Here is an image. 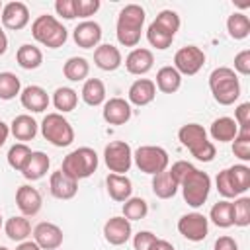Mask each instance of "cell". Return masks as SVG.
I'll return each mask as SVG.
<instances>
[{
	"label": "cell",
	"mask_w": 250,
	"mask_h": 250,
	"mask_svg": "<svg viewBox=\"0 0 250 250\" xmlns=\"http://www.w3.org/2000/svg\"><path fill=\"white\" fill-rule=\"evenodd\" d=\"M82 100L88 105H100L105 100V86L100 78H88L82 86Z\"/></svg>",
	"instance_id": "4dcf8cb0"
},
{
	"label": "cell",
	"mask_w": 250,
	"mask_h": 250,
	"mask_svg": "<svg viewBox=\"0 0 250 250\" xmlns=\"http://www.w3.org/2000/svg\"><path fill=\"white\" fill-rule=\"evenodd\" d=\"M180 143L201 162H211L215 158V145L207 139V131L197 123H186L178 131Z\"/></svg>",
	"instance_id": "3957f363"
},
{
	"label": "cell",
	"mask_w": 250,
	"mask_h": 250,
	"mask_svg": "<svg viewBox=\"0 0 250 250\" xmlns=\"http://www.w3.org/2000/svg\"><path fill=\"white\" fill-rule=\"evenodd\" d=\"M211 137L219 143H229L232 141L236 135H238V125L232 117H219L211 123V129H209Z\"/></svg>",
	"instance_id": "484cf974"
},
{
	"label": "cell",
	"mask_w": 250,
	"mask_h": 250,
	"mask_svg": "<svg viewBox=\"0 0 250 250\" xmlns=\"http://www.w3.org/2000/svg\"><path fill=\"white\" fill-rule=\"evenodd\" d=\"M227 170H229V174L232 178V184L238 189V193H244L250 188V168L244 166V164H234Z\"/></svg>",
	"instance_id": "b9f144b4"
},
{
	"label": "cell",
	"mask_w": 250,
	"mask_h": 250,
	"mask_svg": "<svg viewBox=\"0 0 250 250\" xmlns=\"http://www.w3.org/2000/svg\"><path fill=\"white\" fill-rule=\"evenodd\" d=\"M104 160L113 174H125L133 164V150L125 141H113L104 148Z\"/></svg>",
	"instance_id": "30bf717a"
},
{
	"label": "cell",
	"mask_w": 250,
	"mask_h": 250,
	"mask_svg": "<svg viewBox=\"0 0 250 250\" xmlns=\"http://www.w3.org/2000/svg\"><path fill=\"white\" fill-rule=\"evenodd\" d=\"M184 199L189 207H201L207 197H209V189H211V178L207 172H201L197 168H193L180 184Z\"/></svg>",
	"instance_id": "52a82bcc"
},
{
	"label": "cell",
	"mask_w": 250,
	"mask_h": 250,
	"mask_svg": "<svg viewBox=\"0 0 250 250\" xmlns=\"http://www.w3.org/2000/svg\"><path fill=\"white\" fill-rule=\"evenodd\" d=\"M16 61H18V64H20L21 68H25V70H33V68H37V66L43 62V53H41L39 47L25 43V45H21V47L18 49V53H16Z\"/></svg>",
	"instance_id": "f546056e"
},
{
	"label": "cell",
	"mask_w": 250,
	"mask_h": 250,
	"mask_svg": "<svg viewBox=\"0 0 250 250\" xmlns=\"http://www.w3.org/2000/svg\"><path fill=\"white\" fill-rule=\"evenodd\" d=\"M234 70L240 74H250V51L244 49L234 57Z\"/></svg>",
	"instance_id": "c3c4849f"
},
{
	"label": "cell",
	"mask_w": 250,
	"mask_h": 250,
	"mask_svg": "<svg viewBox=\"0 0 250 250\" xmlns=\"http://www.w3.org/2000/svg\"><path fill=\"white\" fill-rule=\"evenodd\" d=\"M6 49H8V37H6V33L0 29V55H4Z\"/></svg>",
	"instance_id": "11a10c76"
},
{
	"label": "cell",
	"mask_w": 250,
	"mask_h": 250,
	"mask_svg": "<svg viewBox=\"0 0 250 250\" xmlns=\"http://www.w3.org/2000/svg\"><path fill=\"white\" fill-rule=\"evenodd\" d=\"M154 96H156V86L148 78H139L129 88V102L139 105V107L150 104L154 100Z\"/></svg>",
	"instance_id": "603a6c76"
},
{
	"label": "cell",
	"mask_w": 250,
	"mask_h": 250,
	"mask_svg": "<svg viewBox=\"0 0 250 250\" xmlns=\"http://www.w3.org/2000/svg\"><path fill=\"white\" fill-rule=\"evenodd\" d=\"M146 213H148V205L141 197H129L123 203V217L127 221H141L146 217Z\"/></svg>",
	"instance_id": "8d00e7d4"
},
{
	"label": "cell",
	"mask_w": 250,
	"mask_h": 250,
	"mask_svg": "<svg viewBox=\"0 0 250 250\" xmlns=\"http://www.w3.org/2000/svg\"><path fill=\"white\" fill-rule=\"evenodd\" d=\"M104 119L109 125H123L131 119V105L123 98H111L104 104Z\"/></svg>",
	"instance_id": "d6986e66"
},
{
	"label": "cell",
	"mask_w": 250,
	"mask_h": 250,
	"mask_svg": "<svg viewBox=\"0 0 250 250\" xmlns=\"http://www.w3.org/2000/svg\"><path fill=\"white\" fill-rule=\"evenodd\" d=\"M100 10V0H74L76 18H90Z\"/></svg>",
	"instance_id": "ee69618b"
},
{
	"label": "cell",
	"mask_w": 250,
	"mask_h": 250,
	"mask_svg": "<svg viewBox=\"0 0 250 250\" xmlns=\"http://www.w3.org/2000/svg\"><path fill=\"white\" fill-rule=\"evenodd\" d=\"M152 62H154V57L148 49H133L127 59H125V68L131 72V74H146L150 68H152Z\"/></svg>",
	"instance_id": "7402d4cb"
},
{
	"label": "cell",
	"mask_w": 250,
	"mask_h": 250,
	"mask_svg": "<svg viewBox=\"0 0 250 250\" xmlns=\"http://www.w3.org/2000/svg\"><path fill=\"white\" fill-rule=\"evenodd\" d=\"M16 250H41V248L33 240H23V242H20V246Z\"/></svg>",
	"instance_id": "f5cc1de1"
},
{
	"label": "cell",
	"mask_w": 250,
	"mask_h": 250,
	"mask_svg": "<svg viewBox=\"0 0 250 250\" xmlns=\"http://www.w3.org/2000/svg\"><path fill=\"white\" fill-rule=\"evenodd\" d=\"M133 160L137 164V168L145 174L156 176L160 172H164L168 168V152L162 146H152V145H145L139 146L133 154Z\"/></svg>",
	"instance_id": "9c48e42d"
},
{
	"label": "cell",
	"mask_w": 250,
	"mask_h": 250,
	"mask_svg": "<svg viewBox=\"0 0 250 250\" xmlns=\"http://www.w3.org/2000/svg\"><path fill=\"white\" fill-rule=\"evenodd\" d=\"M53 104H55V107H57L59 111H62V113L72 111V109L76 107V104H78V94H76L72 88H66V86L57 88L55 94H53Z\"/></svg>",
	"instance_id": "e575fe53"
},
{
	"label": "cell",
	"mask_w": 250,
	"mask_h": 250,
	"mask_svg": "<svg viewBox=\"0 0 250 250\" xmlns=\"http://www.w3.org/2000/svg\"><path fill=\"white\" fill-rule=\"evenodd\" d=\"M31 35L35 41L49 49H57L66 41V27L53 16L43 14L31 23Z\"/></svg>",
	"instance_id": "8992f818"
},
{
	"label": "cell",
	"mask_w": 250,
	"mask_h": 250,
	"mask_svg": "<svg viewBox=\"0 0 250 250\" xmlns=\"http://www.w3.org/2000/svg\"><path fill=\"white\" fill-rule=\"evenodd\" d=\"M0 10H2V4H0Z\"/></svg>",
	"instance_id": "680465c9"
},
{
	"label": "cell",
	"mask_w": 250,
	"mask_h": 250,
	"mask_svg": "<svg viewBox=\"0 0 250 250\" xmlns=\"http://www.w3.org/2000/svg\"><path fill=\"white\" fill-rule=\"evenodd\" d=\"M33 242L41 250H57L62 244V230L53 223H39L33 229Z\"/></svg>",
	"instance_id": "4fadbf2b"
},
{
	"label": "cell",
	"mask_w": 250,
	"mask_h": 250,
	"mask_svg": "<svg viewBox=\"0 0 250 250\" xmlns=\"http://www.w3.org/2000/svg\"><path fill=\"white\" fill-rule=\"evenodd\" d=\"M0 250H8V248H6V246H0Z\"/></svg>",
	"instance_id": "9f6ffc18"
},
{
	"label": "cell",
	"mask_w": 250,
	"mask_h": 250,
	"mask_svg": "<svg viewBox=\"0 0 250 250\" xmlns=\"http://www.w3.org/2000/svg\"><path fill=\"white\" fill-rule=\"evenodd\" d=\"M4 230L8 234L10 240H16V242H23L29 234H31V225L25 217H10L4 225Z\"/></svg>",
	"instance_id": "1f68e13d"
},
{
	"label": "cell",
	"mask_w": 250,
	"mask_h": 250,
	"mask_svg": "<svg viewBox=\"0 0 250 250\" xmlns=\"http://www.w3.org/2000/svg\"><path fill=\"white\" fill-rule=\"evenodd\" d=\"M2 25L8 29H23L29 21V10L23 2H8L6 6H2Z\"/></svg>",
	"instance_id": "5bb4252c"
},
{
	"label": "cell",
	"mask_w": 250,
	"mask_h": 250,
	"mask_svg": "<svg viewBox=\"0 0 250 250\" xmlns=\"http://www.w3.org/2000/svg\"><path fill=\"white\" fill-rule=\"evenodd\" d=\"M105 186H107V193L113 201H127L131 197L133 184L123 174H109L105 178Z\"/></svg>",
	"instance_id": "d4e9b609"
},
{
	"label": "cell",
	"mask_w": 250,
	"mask_h": 250,
	"mask_svg": "<svg viewBox=\"0 0 250 250\" xmlns=\"http://www.w3.org/2000/svg\"><path fill=\"white\" fill-rule=\"evenodd\" d=\"M227 31H229V35L232 39L248 37V33H250V20H248V16H244L240 12L230 14L229 20H227Z\"/></svg>",
	"instance_id": "836d02e7"
},
{
	"label": "cell",
	"mask_w": 250,
	"mask_h": 250,
	"mask_svg": "<svg viewBox=\"0 0 250 250\" xmlns=\"http://www.w3.org/2000/svg\"><path fill=\"white\" fill-rule=\"evenodd\" d=\"M145 10L139 4H127L117 18V41L125 47H135L141 41Z\"/></svg>",
	"instance_id": "6da1fadb"
},
{
	"label": "cell",
	"mask_w": 250,
	"mask_h": 250,
	"mask_svg": "<svg viewBox=\"0 0 250 250\" xmlns=\"http://www.w3.org/2000/svg\"><path fill=\"white\" fill-rule=\"evenodd\" d=\"M234 121H236V125H240V129L250 127V102H244V104H240L236 107Z\"/></svg>",
	"instance_id": "681fc988"
},
{
	"label": "cell",
	"mask_w": 250,
	"mask_h": 250,
	"mask_svg": "<svg viewBox=\"0 0 250 250\" xmlns=\"http://www.w3.org/2000/svg\"><path fill=\"white\" fill-rule=\"evenodd\" d=\"M55 10L59 16H62L64 20H74L76 12H74V0H57L55 2Z\"/></svg>",
	"instance_id": "7dc6e473"
},
{
	"label": "cell",
	"mask_w": 250,
	"mask_h": 250,
	"mask_svg": "<svg viewBox=\"0 0 250 250\" xmlns=\"http://www.w3.org/2000/svg\"><path fill=\"white\" fill-rule=\"evenodd\" d=\"M232 152L240 160H250V127L238 129V135L232 139Z\"/></svg>",
	"instance_id": "f35d334b"
},
{
	"label": "cell",
	"mask_w": 250,
	"mask_h": 250,
	"mask_svg": "<svg viewBox=\"0 0 250 250\" xmlns=\"http://www.w3.org/2000/svg\"><path fill=\"white\" fill-rule=\"evenodd\" d=\"M217 189H219V193H221L223 197H227V199L240 195V193H238V189H236V188H234V184H232V178H230L229 170L219 172V176H217Z\"/></svg>",
	"instance_id": "7bdbcfd3"
},
{
	"label": "cell",
	"mask_w": 250,
	"mask_h": 250,
	"mask_svg": "<svg viewBox=\"0 0 250 250\" xmlns=\"http://www.w3.org/2000/svg\"><path fill=\"white\" fill-rule=\"evenodd\" d=\"M62 72H64V76H66L68 80L80 82V80H84V78L88 76L90 64H88V61H86L84 57H70V59L64 62Z\"/></svg>",
	"instance_id": "d6a6232c"
},
{
	"label": "cell",
	"mask_w": 250,
	"mask_h": 250,
	"mask_svg": "<svg viewBox=\"0 0 250 250\" xmlns=\"http://www.w3.org/2000/svg\"><path fill=\"white\" fill-rule=\"evenodd\" d=\"M193 168H195L193 164H189V162H186V160H178V162H174V164H172V168H170L168 172H170V176L176 180V184L180 186V184H182V180H184V178H186Z\"/></svg>",
	"instance_id": "f6af8a7d"
},
{
	"label": "cell",
	"mask_w": 250,
	"mask_h": 250,
	"mask_svg": "<svg viewBox=\"0 0 250 250\" xmlns=\"http://www.w3.org/2000/svg\"><path fill=\"white\" fill-rule=\"evenodd\" d=\"M49 164H51L49 156H47L45 152H41V150H35V152L29 154L25 166L21 168V174H23L25 180H31V182H33V180H41V178L47 174Z\"/></svg>",
	"instance_id": "cb8c5ba5"
},
{
	"label": "cell",
	"mask_w": 250,
	"mask_h": 250,
	"mask_svg": "<svg viewBox=\"0 0 250 250\" xmlns=\"http://www.w3.org/2000/svg\"><path fill=\"white\" fill-rule=\"evenodd\" d=\"M94 62L98 68L105 70V72H111L115 68H119L121 64V53L117 47L105 43V45H98L96 51H94Z\"/></svg>",
	"instance_id": "44dd1931"
},
{
	"label": "cell",
	"mask_w": 250,
	"mask_h": 250,
	"mask_svg": "<svg viewBox=\"0 0 250 250\" xmlns=\"http://www.w3.org/2000/svg\"><path fill=\"white\" fill-rule=\"evenodd\" d=\"M49 189L57 199H70L78 191V182L70 176H66L62 170H57L49 178Z\"/></svg>",
	"instance_id": "e0dca14e"
},
{
	"label": "cell",
	"mask_w": 250,
	"mask_h": 250,
	"mask_svg": "<svg viewBox=\"0 0 250 250\" xmlns=\"http://www.w3.org/2000/svg\"><path fill=\"white\" fill-rule=\"evenodd\" d=\"M41 135L55 146H68L74 141V129L61 113H47L43 117Z\"/></svg>",
	"instance_id": "ba28073f"
},
{
	"label": "cell",
	"mask_w": 250,
	"mask_h": 250,
	"mask_svg": "<svg viewBox=\"0 0 250 250\" xmlns=\"http://www.w3.org/2000/svg\"><path fill=\"white\" fill-rule=\"evenodd\" d=\"M203 64H205V53L199 47H195V45L182 47L174 55V68L180 74L193 76V74H197L201 70Z\"/></svg>",
	"instance_id": "8fae6325"
},
{
	"label": "cell",
	"mask_w": 250,
	"mask_h": 250,
	"mask_svg": "<svg viewBox=\"0 0 250 250\" xmlns=\"http://www.w3.org/2000/svg\"><path fill=\"white\" fill-rule=\"evenodd\" d=\"M154 240H156V234H152L150 230H141V232L135 234L133 246H135V250H150Z\"/></svg>",
	"instance_id": "bcb514c9"
},
{
	"label": "cell",
	"mask_w": 250,
	"mask_h": 250,
	"mask_svg": "<svg viewBox=\"0 0 250 250\" xmlns=\"http://www.w3.org/2000/svg\"><path fill=\"white\" fill-rule=\"evenodd\" d=\"M8 135H10V127L4 123V121H0V146L6 143V139H8Z\"/></svg>",
	"instance_id": "db71d44e"
},
{
	"label": "cell",
	"mask_w": 250,
	"mask_h": 250,
	"mask_svg": "<svg viewBox=\"0 0 250 250\" xmlns=\"http://www.w3.org/2000/svg\"><path fill=\"white\" fill-rule=\"evenodd\" d=\"M178 188H180V186L176 184V180L170 176L168 170H164V172H160V174H156V176L152 178V191H154V195L160 197V199H170V197H174L176 191H178Z\"/></svg>",
	"instance_id": "f1b7e54d"
},
{
	"label": "cell",
	"mask_w": 250,
	"mask_h": 250,
	"mask_svg": "<svg viewBox=\"0 0 250 250\" xmlns=\"http://www.w3.org/2000/svg\"><path fill=\"white\" fill-rule=\"evenodd\" d=\"M209 219L217 227H221V229L232 227V207H230V201H219V203H215L211 207Z\"/></svg>",
	"instance_id": "d590c367"
},
{
	"label": "cell",
	"mask_w": 250,
	"mask_h": 250,
	"mask_svg": "<svg viewBox=\"0 0 250 250\" xmlns=\"http://www.w3.org/2000/svg\"><path fill=\"white\" fill-rule=\"evenodd\" d=\"M10 133L18 141H31L37 135V123L31 115H18L10 123Z\"/></svg>",
	"instance_id": "4316f807"
},
{
	"label": "cell",
	"mask_w": 250,
	"mask_h": 250,
	"mask_svg": "<svg viewBox=\"0 0 250 250\" xmlns=\"http://www.w3.org/2000/svg\"><path fill=\"white\" fill-rule=\"evenodd\" d=\"M232 207V225L236 227H248L250 225V199L248 197H238Z\"/></svg>",
	"instance_id": "ab89813d"
},
{
	"label": "cell",
	"mask_w": 250,
	"mask_h": 250,
	"mask_svg": "<svg viewBox=\"0 0 250 250\" xmlns=\"http://www.w3.org/2000/svg\"><path fill=\"white\" fill-rule=\"evenodd\" d=\"M209 88H211L215 102L221 105H230L240 96L238 76L229 66H219L209 74Z\"/></svg>",
	"instance_id": "7a4b0ae2"
},
{
	"label": "cell",
	"mask_w": 250,
	"mask_h": 250,
	"mask_svg": "<svg viewBox=\"0 0 250 250\" xmlns=\"http://www.w3.org/2000/svg\"><path fill=\"white\" fill-rule=\"evenodd\" d=\"M178 230L184 238H188L191 242H201L209 232V221L201 213H188V215L180 217Z\"/></svg>",
	"instance_id": "7c38bea8"
},
{
	"label": "cell",
	"mask_w": 250,
	"mask_h": 250,
	"mask_svg": "<svg viewBox=\"0 0 250 250\" xmlns=\"http://www.w3.org/2000/svg\"><path fill=\"white\" fill-rule=\"evenodd\" d=\"M180 29V16L174 10H162L146 29V39L156 49H168Z\"/></svg>",
	"instance_id": "277c9868"
},
{
	"label": "cell",
	"mask_w": 250,
	"mask_h": 250,
	"mask_svg": "<svg viewBox=\"0 0 250 250\" xmlns=\"http://www.w3.org/2000/svg\"><path fill=\"white\" fill-rule=\"evenodd\" d=\"M0 229H2V217H0Z\"/></svg>",
	"instance_id": "6f0895ef"
},
{
	"label": "cell",
	"mask_w": 250,
	"mask_h": 250,
	"mask_svg": "<svg viewBox=\"0 0 250 250\" xmlns=\"http://www.w3.org/2000/svg\"><path fill=\"white\" fill-rule=\"evenodd\" d=\"M16 203L18 209L23 213V217H33L41 209V193L31 186H20L16 191Z\"/></svg>",
	"instance_id": "ac0fdd59"
},
{
	"label": "cell",
	"mask_w": 250,
	"mask_h": 250,
	"mask_svg": "<svg viewBox=\"0 0 250 250\" xmlns=\"http://www.w3.org/2000/svg\"><path fill=\"white\" fill-rule=\"evenodd\" d=\"M131 221H127L125 217H111L105 225H104V236L109 244L113 246H119V244H125L129 238H131Z\"/></svg>",
	"instance_id": "9a60e30c"
},
{
	"label": "cell",
	"mask_w": 250,
	"mask_h": 250,
	"mask_svg": "<svg viewBox=\"0 0 250 250\" xmlns=\"http://www.w3.org/2000/svg\"><path fill=\"white\" fill-rule=\"evenodd\" d=\"M0 29H2V27H0Z\"/></svg>",
	"instance_id": "91938a15"
},
{
	"label": "cell",
	"mask_w": 250,
	"mask_h": 250,
	"mask_svg": "<svg viewBox=\"0 0 250 250\" xmlns=\"http://www.w3.org/2000/svg\"><path fill=\"white\" fill-rule=\"evenodd\" d=\"M150 250H174V246L168 242V240H162V238H156L154 244L150 246Z\"/></svg>",
	"instance_id": "816d5d0a"
},
{
	"label": "cell",
	"mask_w": 250,
	"mask_h": 250,
	"mask_svg": "<svg viewBox=\"0 0 250 250\" xmlns=\"http://www.w3.org/2000/svg\"><path fill=\"white\" fill-rule=\"evenodd\" d=\"M29 154H31V148H29L27 145H23V143H18V145H14V146L8 150V164H10L14 170L21 172V168L25 166Z\"/></svg>",
	"instance_id": "60d3db41"
},
{
	"label": "cell",
	"mask_w": 250,
	"mask_h": 250,
	"mask_svg": "<svg viewBox=\"0 0 250 250\" xmlns=\"http://www.w3.org/2000/svg\"><path fill=\"white\" fill-rule=\"evenodd\" d=\"M98 168V154L94 148L90 146H80L72 152H68L62 160V172L70 178H74L76 182L78 180H84L88 176H92Z\"/></svg>",
	"instance_id": "5b68a950"
},
{
	"label": "cell",
	"mask_w": 250,
	"mask_h": 250,
	"mask_svg": "<svg viewBox=\"0 0 250 250\" xmlns=\"http://www.w3.org/2000/svg\"><path fill=\"white\" fill-rule=\"evenodd\" d=\"M20 100H21V105L33 113H41L47 109L49 105V96L47 92L41 88V86H27L20 92Z\"/></svg>",
	"instance_id": "ffe728a7"
},
{
	"label": "cell",
	"mask_w": 250,
	"mask_h": 250,
	"mask_svg": "<svg viewBox=\"0 0 250 250\" xmlns=\"http://www.w3.org/2000/svg\"><path fill=\"white\" fill-rule=\"evenodd\" d=\"M72 37H74V43H76L78 47H82V49H92V47H96V45L100 43V39H102V27H100V23L86 20V21H82V23H78V25L74 27Z\"/></svg>",
	"instance_id": "2e32d148"
},
{
	"label": "cell",
	"mask_w": 250,
	"mask_h": 250,
	"mask_svg": "<svg viewBox=\"0 0 250 250\" xmlns=\"http://www.w3.org/2000/svg\"><path fill=\"white\" fill-rule=\"evenodd\" d=\"M215 250H238V244L230 236H221L215 240Z\"/></svg>",
	"instance_id": "f907efd6"
},
{
	"label": "cell",
	"mask_w": 250,
	"mask_h": 250,
	"mask_svg": "<svg viewBox=\"0 0 250 250\" xmlns=\"http://www.w3.org/2000/svg\"><path fill=\"white\" fill-rule=\"evenodd\" d=\"M182 84V74L174 68V66H162L156 72V84L160 92L164 94H174Z\"/></svg>",
	"instance_id": "83f0119b"
},
{
	"label": "cell",
	"mask_w": 250,
	"mask_h": 250,
	"mask_svg": "<svg viewBox=\"0 0 250 250\" xmlns=\"http://www.w3.org/2000/svg\"><path fill=\"white\" fill-rule=\"evenodd\" d=\"M21 84L14 72H0V100H12L20 94Z\"/></svg>",
	"instance_id": "74e56055"
}]
</instances>
